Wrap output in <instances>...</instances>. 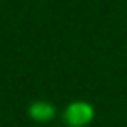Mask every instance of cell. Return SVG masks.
Masks as SVG:
<instances>
[{
  "instance_id": "obj_1",
  "label": "cell",
  "mask_w": 127,
  "mask_h": 127,
  "mask_svg": "<svg viewBox=\"0 0 127 127\" xmlns=\"http://www.w3.org/2000/svg\"><path fill=\"white\" fill-rule=\"evenodd\" d=\"M95 119V109L89 101L75 99L67 103L62 111V121L65 127H87Z\"/></svg>"
},
{
  "instance_id": "obj_2",
  "label": "cell",
  "mask_w": 127,
  "mask_h": 127,
  "mask_svg": "<svg viewBox=\"0 0 127 127\" xmlns=\"http://www.w3.org/2000/svg\"><path fill=\"white\" fill-rule=\"evenodd\" d=\"M56 105L48 99H36L28 105V117L36 123H50L56 117Z\"/></svg>"
}]
</instances>
